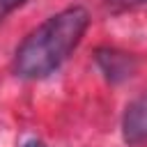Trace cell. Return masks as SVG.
I'll return each instance as SVG.
<instances>
[{
	"instance_id": "obj_6",
	"label": "cell",
	"mask_w": 147,
	"mask_h": 147,
	"mask_svg": "<svg viewBox=\"0 0 147 147\" xmlns=\"http://www.w3.org/2000/svg\"><path fill=\"white\" fill-rule=\"evenodd\" d=\"M21 147H46V142H44V140H39V138H28Z\"/></svg>"
},
{
	"instance_id": "obj_4",
	"label": "cell",
	"mask_w": 147,
	"mask_h": 147,
	"mask_svg": "<svg viewBox=\"0 0 147 147\" xmlns=\"http://www.w3.org/2000/svg\"><path fill=\"white\" fill-rule=\"evenodd\" d=\"M140 7H147V0H103V9L110 16H119L126 11H136Z\"/></svg>"
},
{
	"instance_id": "obj_2",
	"label": "cell",
	"mask_w": 147,
	"mask_h": 147,
	"mask_svg": "<svg viewBox=\"0 0 147 147\" xmlns=\"http://www.w3.org/2000/svg\"><path fill=\"white\" fill-rule=\"evenodd\" d=\"M96 71L101 74V78L108 85H122L126 80H131L138 74L140 60L136 53L124 51L119 46H99L92 55Z\"/></svg>"
},
{
	"instance_id": "obj_1",
	"label": "cell",
	"mask_w": 147,
	"mask_h": 147,
	"mask_svg": "<svg viewBox=\"0 0 147 147\" xmlns=\"http://www.w3.org/2000/svg\"><path fill=\"white\" fill-rule=\"evenodd\" d=\"M90 21V11L83 5H69L41 21L16 46L11 57L14 76L21 80H44L53 76L80 46Z\"/></svg>"
},
{
	"instance_id": "obj_3",
	"label": "cell",
	"mask_w": 147,
	"mask_h": 147,
	"mask_svg": "<svg viewBox=\"0 0 147 147\" xmlns=\"http://www.w3.org/2000/svg\"><path fill=\"white\" fill-rule=\"evenodd\" d=\"M122 140L129 147H145L147 145V92L131 99L122 113L119 122Z\"/></svg>"
},
{
	"instance_id": "obj_5",
	"label": "cell",
	"mask_w": 147,
	"mask_h": 147,
	"mask_svg": "<svg viewBox=\"0 0 147 147\" xmlns=\"http://www.w3.org/2000/svg\"><path fill=\"white\" fill-rule=\"evenodd\" d=\"M28 0H0V23L7 21V16H11L16 9H21Z\"/></svg>"
}]
</instances>
